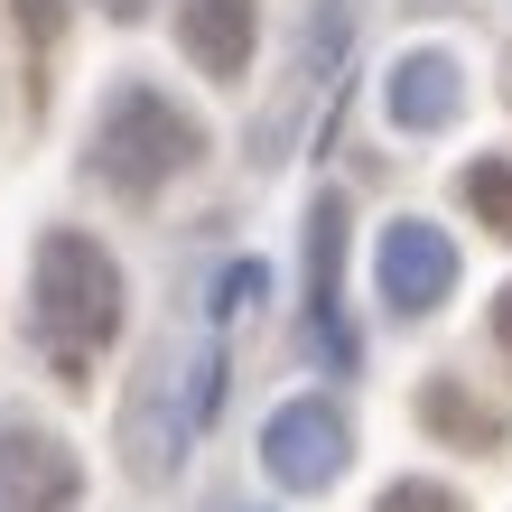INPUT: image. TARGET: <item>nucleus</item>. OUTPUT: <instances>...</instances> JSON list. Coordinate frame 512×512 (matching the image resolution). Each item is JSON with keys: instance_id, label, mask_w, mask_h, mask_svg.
I'll use <instances>...</instances> for the list:
<instances>
[{"instance_id": "obj_7", "label": "nucleus", "mask_w": 512, "mask_h": 512, "mask_svg": "<svg viewBox=\"0 0 512 512\" xmlns=\"http://www.w3.org/2000/svg\"><path fill=\"white\" fill-rule=\"evenodd\" d=\"M252 38H261L252 0H187V10H177V47H187L215 84H243L252 75Z\"/></svg>"}, {"instance_id": "obj_10", "label": "nucleus", "mask_w": 512, "mask_h": 512, "mask_svg": "<svg viewBox=\"0 0 512 512\" xmlns=\"http://www.w3.org/2000/svg\"><path fill=\"white\" fill-rule=\"evenodd\" d=\"M466 205L512 243V149H494V159H475V168H466Z\"/></svg>"}, {"instance_id": "obj_2", "label": "nucleus", "mask_w": 512, "mask_h": 512, "mask_svg": "<svg viewBox=\"0 0 512 512\" xmlns=\"http://www.w3.org/2000/svg\"><path fill=\"white\" fill-rule=\"evenodd\" d=\"M205 159V131L187 122V112H177L159 84H122V94L103 103V131H94V168L112 177V187L122 196H159L177 168H196Z\"/></svg>"}, {"instance_id": "obj_1", "label": "nucleus", "mask_w": 512, "mask_h": 512, "mask_svg": "<svg viewBox=\"0 0 512 512\" xmlns=\"http://www.w3.org/2000/svg\"><path fill=\"white\" fill-rule=\"evenodd\" d=\"M38 336L66 382H94V354L122 336V261L75 224L38 243Z\"/></svg>"}, {"instance_id": "obj_11", "label": "nucleus", "mask_w": 512, "mask_h": 512, "mask_svg": "<svg viewBox=\"0 0 512 512\" xmlns=\"http://www.w3.org/2000/svg\"><path fill=\"white\" fill-rule=\"evenodd\" d=\"M10 19H19L28 56H38V103H47V56H56V38H66V0H10Z\"/></svg>"}, {"instance_id": "obj_13", "label": "nucleus", "mask_w": 512, "mask_h": 512, "mask_svg": "<svg viewBox=\"0 0 512 512\" xmlns=\"http://www.w3.org/2000/svg\"><path fill=\"white\" fill-rule=\"evenodd\" d=\"M494 345H503V354H512V289H503V298H494Z\"/></svg>"}, {"instance_id": "obj_14", "label": "nucleus", "mask_w": 512, "mask_h": 512, "mask_svg": "<svg viewBox=\"0 0 512 512\" xmlns=\"http://www.w3.org/2000/svg\"><path fill=\"white\" fill-rule=\"evenodd\" d=\"M103 10H112V19H140V10H149V0H103Z\"/></svg>"}, {"instance_id": "obj_6", "label": "nucleus", "mask_w": 512, "mask_h": 512, "mask_svg": "<svg viewBox=\"0 0 512 512\" xmlns=\"http://www.w3.org/2000/svg\"><path fill=\"white\" fill-rule=\"evenodd\" d=\"M447 289H457V243H447L438 224H391L382 233V298L410 308V317H429Z\"/></svg>"}, {"instance_id": "obj_9", "label": "nucleus", "mask_w": 512, "mask_h": 512, "mask_svg": "<svg viewBox=\"0 0 512 512\" xmlns=\"http://www.w3.org/2000/svg\"><path fill=\"white\" fill-rule=\"evenodd\" d=\"M419 419H429V429H438L447 447H466V457H485V447L503 438V410H485V401H475V391H466L457 373H438L429 391H419Z\"/></svg>"}, {"instance_id": "obj_5", "label": "nucleus", "mask_w": 512, "mask_h": 512, "mask_svg": "<svg viewBox=\"0 0 512 512\" xmlns=\"http://www.w3.org/2000/svg\"><path fill=\"white\" fill-rule=\"evenodd\" d=\"M177 373H187V345H159L149 354V373H140V391H131V466L140 475H168V447L196 429V401H177Z\"/></svg>"}, {"instance_id": "obj_4", "label": "nucleus", "mask_w": 512, "mask_h": 512, "mask_svg": "<svg viewBox=\"0 0 512 512\" xmlns=\"http://www.w3.org/2000/svg\"><path fill=\"white\" fill-rule=\"evenodd\" d=\"M84 475L66 457V438L47 429H0V512H75Z\"/></svg>"}, {"instance_id": "obj_12", "label": "nucleus", "mask_w": 512, "mask_h": 512, "mask_svg": "<svg viewBox=\"0 0 512 512\" xmlns=\"http://www.w3.org/2000/svg\"><path fill=\"white\" fill-rule=\"evenodd\" d=\"M373 512H457V494H447V485H419V475H410V485H391Z\"/></svg>"}, {"instance_id": "obj_8", "label": "nucleus", "mask_w": 512, "mask_h": 512, "mask_svg": "<svg viewBox=\"0 0 512 512\" xmlns=\"http://www.w3.org/2000/svg\"><path fill=\"white\" fill-rule=\"evenodd\" d=\"M466 112V84H457V56H401L391 66V122L401 131H447Z\"/></svg>"}, {"instance_id": "obj_3", "label": "nucleus", "mask_w": 512, "mask_h": 512, "mask_svg": "<svg viewBox=\"0 0 512 512\" xmlns=\"http://www.w3.org/2000/svg\"><path fill=\"white\" fill-rule=\"evenodd\" d=\"M261 466L280 475L289 494H317L326 475L345 466V419H336V401H289L261 429Z\"/></svg>"}]
</instances>
